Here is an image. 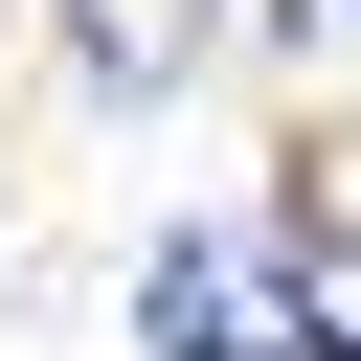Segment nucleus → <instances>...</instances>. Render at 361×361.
<instances>
[{
	"label": "nucleus",
	"instance_id": "1",
	"mask_svg": "<svg viewBox=\"0 0 361 361\" xmlns=\"http://www.w3.org/2000/svg\"><path fill=\"white\" fill-rule=\"evenodd\" d=\"M135 338H158V361H293L316 316H293V271H271V226H180V248L135 271Z\"/></svg>",
	"mask_w": 361,
	"mask_h": 361
},
{
	"label": "nucleus",
	"instance_id": "2",
	"mask_svg": "<svg viewBox=\"0 0 361 361\" xmlns=\"http://www.w3.org/2000/svg\"><path fill=\"white\" fill-rule=\"evenodd\" d=\"M68 68L90 90H180L203 68V0H68Z\"/></svg>",
	"mask_w": 361,
	"mask_h": 361
},
{
	"label": "nucleus",
	"instance_id": "3",
	"mask_svg": "<svg viewBox=\"0 0 361 361\" xmlns=\"http://www.w3.org/2000/svg\"><path fill=\"white\" fill-rule=\"evenodd\" d=\"M271 23H361V0H271Z\"/></svg>",
	"mask_w": 361,
	"mask_h": 361
}]
</instances>
